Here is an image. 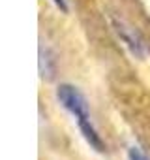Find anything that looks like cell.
Listing matches in <instances>:
<instances>
[{"label": "cell", "instance_id": "obj_1", "mask_svg": "<svg viewBox=\"0 0 150 160\" xmlns=\"http://www.w3.org/2000/svg\"><path fill=\"white\" fill-rule=\"evenodd\" d=\"M56 96L60 100V104L77 119V124H79V130L81 134L85 136V139L90 143V147H94L96 151H103V143L98 136V132L94 130L92 122H90V115H88V108H87V102L83 98V94L71 87V85H60L58 91H56Z\"/></svg>", "mask_w": 150, "mask_h": 160}, {"label": "cell", "instance_id": "obj_2", "mask_svg": "<svg viewBox=\"0 0 150 160\" xmlns=\"http://www.w3.org/2000/svg\"><path fill=\"white\" fill-rule=\"evenodd\" d=\"M116 32H118V36L126 42V45L129 47V51L135 55V57H143V47H141V43L129 34V32H126V28L124 27H120V25H116Z\"/></svg>", "mask_w": 150, "mask_h": 160}, {"label": "cell", "instance_id": "obj_3", "mask_svg": "<svg viewBox=\"0 0 150 160\" xmlns=\"http://www.w3.org/2000/svg\"><path fill=\"white\" fill-rule=\"evenodd\" d=\"M128 158L129 160H148L137 147H129V151H128Z\"/></svg>", "mask_w": 150, "mask_h": 160}, {"label": "cell", "instance_id": "obj_4", "mask_svg": "<svg viewBox=\"0 0 150 160\" xmlns=\"http://www.w3.org/2000/svg\"><path fill=\"white\" fill-rule=\"evenodd\" d=\"M53 2L62 10V12H68V6H66V0H53Z\"/></svg>", "mask_w": 150, "mask_h": 160}]
</instances>
